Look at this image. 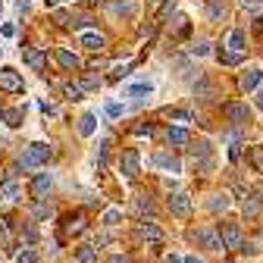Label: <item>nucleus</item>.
<instances>
[{"label": "nucleus", "mask_w": 263, "mask_h": 263, "mask_svg": "<svg viewBox=\"0 0 263 263\" xmlns=\"http://www.w3.org/2000/svg\"><path fill=\"white\" fill-rule=\"evenodd\" d=\"M245 57V31L241 28H232L226 38V50H219V63L226 66H238Z\"/></svg>", "instance_id": "1"}, {"label": "nucleus", "mask_w": 263, "mask_h": 263, "mask_svg": "<svg viewBox=\"0 0 263 263\" xmlns=\"http://www.w3.org/2000/svg\"><path fill=\"white\" fill-rule=\"evenodd\" d=\"M47 157H50V147L41 144V141H35V144H28V147L22 151L19 166H22V170H38V166H44V163H47Z\"/></svg>", "instance_id": "2"}, {"label": "nucleus", "mask_w": 263, "mask_h": 263, "mask_svg": "<svg viewBox=\"0 0 263 263\" xmlns=\"http://www.w3.org/2000/svg\"><path fill=\"white\" fill-rule=\"evenodd\" d=\"M219 238H222V248H229V251H245V235L235 222H222Z\"/></svg>", "instance_id": "3"}, {"label": "nucleus", "mask_w": 263, "mask_h": 263, "mask_svg": "<svg viewBox=\"0 0 263 263\" xmlns=\"http://www.w3.org/2000/svg\"><path fill=\"white\" fill-rule=\"evenodd\" d=\"M22 76L13 69V66H4L0 69V91H10V94H22Z\"/></svg>", "instance_id": "4"}, {"label": "nucleus", "mask_w": 263, "mask_h": 263, "mask_svg": "<svg viewBox=\"0 0 263 263\" xmlns=\"http://www.w3.org/2000/svg\"><path fill=\"white\" fill-rule=\"evenodd\" d=\"M222 113H226L229 122H235V125H248V122H251V110H248V104H238V101L226 104Z\"/></svg>", "instance_id": "5"}, {"label": "nucleus", "mask_w": 263, "mask_h": 263, "mask_svg": "<svg viewBox=\"0 0 263 263\" xmlns=\"http://www.w3.org/2000/svg\"><path fill=\"white\" fill-rule=\"evenodd\" d=\"M19 197V176L16 173H4V179H0V201H16Z\"/></svg>", "instance_id": "6"}, {"label": "nucleus", "mask_w": 263, "mask_h": 263, "mask_svg": "<svg viewBox=\"0 0 263 263\" xmlns=\"http://www.w3.org/2000/svg\"><path fill=\"white\" fill-rule=\"evenodd\" d=\"M138 166H141V157H138V151H135V147H128V151L122 154V160H119V170H122V176H125V179H135V176H138Z\"/></svg>", "instance_id": "7"}, {"label": "nucleus", "mask_w": 263, "mask_h": 263, "mask_svg": "<svg viewBox=\"0 0 263 263\" xmlns=\"http://www.w3.org/2000/svg\"><path fill=\"white\" fill-rule=\"evenodd\" d=\"M197 241H201L207 251H222V238H219V232H216V229H210V226L197 229Z\"/></svg>", "instance_id": "8"}, {"label": "nucleus", "mask_w": 263, "mask_h": 263, "mask_svg": "<svg viewBox=\"0 0 263 263\" xmlns=\"http://www.w3.org/2000/svg\"><path fill=\"white\" fill-rule=\"evenodd\" d=\"M170 213H173V216H188V213H191V197H188L185 191H176V194L170 197Z\"/></svg>", "instance_id": "9"}, {"label": "nucleus", "mask_w": 263, "mask_h": 263, "mask_svg": "<svg viewBox=\"0 0 263 263\" xmlns=\"http://www.w3.org/2000/svg\"><path fill=\"white\" fill-rule=\"evenodd\" d=\"M22 60H25L35 72H44V69H47V57H44V50H38V47H25V50H22Z\"/></svg>", "instance_id": "10"}, {"label": "nucleus", "mask_w": 263, "mask_h": 263, "mask_svg": "<svg viewBox=\"0 0 263 263\" xmlns=\"http://www.w3.org/2000/svg\"><path fill=\"white\" fill-rule=\"evenodd\" d=\"M50 185H53V176L50 173H38L35 179H31V197H38V201H41V197L50 191Z\"/></svg>", "instance_id": "11"}, {"label": "nucleus", "mask_w": 263, "mask_h": 263, "mask_svg": "<svg viewBox=\"0 0 263 263\" xmlns=\"http://www.w3.org/2000/svg\"><path fill=\"white\" fill-rule=\"evenodd\" d=\"M82 47L94 50V53H101L107 47V38L101 35V31H82Z\"/></svg>", "instance_id": "12"}, {"label": "nucleus", "mask_w": 263, "mask_h": 263, "mask_svg": "<svg viewBox=\"0 0 263 263\" xmlns=\"http://www.w3.org/2000/svg\"><path fill=\"white\" fill-rule=\"evenodd\" d=\"M154 166H160V170H166V173H182V163H179V157H173V154H157L154 157Z\"/></svg>", "instance_id": "13"}, {"label": "nucleus", "mask_w": 263, "mask_h": 263, "mask_svg": "<svg viewBox=\"0 0 263 263\" xmlns=\"http://www.w3.org/2000/svg\"><path fill=\"white\" fill-rule=\"evenodd\" d=\"M125 94H128V97H135L138 104H144L147 97L154 94V85H151V82H138V85H128V88H125Z\"/></svg>", "instance_id": "14"}, {"label": "nucleus", "mask_w": 263, "mask_h": 263, "mask_svg": "<svg viewBox=\"0 0 263 263\" xmlns=\"http://www.w3.org/2000/svg\"><path fill=\"white\" fill-rule=\"evenodd\" d=\"M260 79H263V69H245L241 79H238V85H241V91H254L260 85Z\"/></svg>", "instance_id": "15"}, {"label": "nucleus", "mask_w": 263, "mask_h": 263, "mask_svg": "<svg viewBox=\"0 0 263 263\" xmlns=\"http://www.w3.org/2000/svg\"><path fill=\"white\" fill-rule=\"evenodd\" d=\"M138 238H144V241H154V245H157V241L163 238V232H160L154 222H141V226H138Z\"/></svg>", "instance_id": "16"}, {"label": "nucleus", "mask_w": 263, "mask_h": 263, "mask_svg": "<svg viewBox=\"0 0 263 263\" xmlns=\"http://www.w3.org/2000/svg\"><path fill=\"white\" fill-rule=\"evenodd\" d=\"M57 60H60L63 69H82V60L76 53H69V50H57Z\"/></svg>", "instance_id": "17"}, {"label": "nucleus", "mask_w": 263, "mask_h": 263, "mask_svg": "<svg viewBox=\"0 0 263 263\" xmlns=\"http://www.w3.org/2000/svg\"><path fill=\"white\" fill-rule=\"evenodd\" d=\"M135 10H138L135 0H116L113 4V16H125L128 19V16H135Z\"/></svg>", "instance_id": "18"}, {"label": "nucleus", "mask_w": 263, "mask_h": 263, "mask_svg": "<svg viewBox=\"0 0 263 263\" xmlns=\"http://www.w3.org/2000/svg\"><path fill=\"white\" fill-rule=\"evenodd\" d=\"M79 232H85V216L82 213H76V216L66 219V235H79Z\"/></svg>", "instance_id": "19"}, {"label": "nucleus", "mask_w": 263, "mask_h": 263, "mask_svg": "<svg viewBox=\"0 0 263 263\" xmlns=\"http://www.w3.org/2000/svg\"><path fill=\"white\" fill-rule=\"evenodd\" d=\"M94 128H97V116L94 113H85L79 119V132H82V135H94Z\"/></svg>", "instance_id": "20"}, {"label": "nucleus", "mask_w": 263, "mask_h": 263, "mask_svg": "<svg viewBox=\"0 0 263 263\" xmlns=\"http://www.w3.org/2000/svg\"><path fill=\"white\" fill-rule=\"evenodd\" d=\"M76 257H79V263H94L97 260V245H82Z\"/></svg>", "instance_id": "21"}, {"label": "nucleus", "mask_w": 263, "mask_h": 263, "mask_svg": "<svg viewBox=\"0 0 263 263\" xmlns=\"http://www.w3.org/2000/svg\"><path fill=\"white\" fill-rule=\"evenodd\" d=\"M166 141L170 144H188V132L185 128H170L166 132Z\"/></svg>", "instance_id": "22"}, {"label": "nucleus", "mask_w": 263, "mask_h": 263, "mask_svg": "<svg viewBox=\"0 0 263 263\" xmlns=\"http://www.w3.org/2000/svg\"><path fill=\"white\" fill-rule=\"evenodd\" d=\"M207 207H210L213 213H219V210H229V194H213Z\"/></svg>", "instance_id": "23"}, {"label": "nucleus", "mask_w": 263, "mask_h": 263, "mask_svg": "<svg viewBox=\"0 0 263 263\" xmlns=\"http://www.w3.org/2000/svg\"><path fill=\"white\" fill-rule=\"evenodd\" d=\"M207 16H210L213 22H219V19L226 16V4H222V0H213V4L207 7Z\"/></svg>", "instance_id": "24"}, {"label": "nucleus", "mask_w": 263, "mask_h": 263, "mask_svg": "<svg viewBox=\"0 0 263 263\" xmlns=\"http://www.w3.org/2000/svg\"><path fill=\"white\" fill-rule=\"evenodd\" d=\"M4 122L10 128H19L22 125V110H4Z\"/></svg>", "instance_id": "25"}, {"label": "nucleus", "mask_w": 263, "mask_h": 263, "mask_svg": "<svg viewBox=\"0 0 263 263\" xmlns=\"http://www.w3.org/2000/svg\"><path fill=\"white\" fill-rule=\"evenodd\" d=\"M251 166L257 173H263V144L260 147H251Z\"/></svg>", "instance_id": "26"}, {"label": "nucleus", "mask_w": 263, "mask_h": 263, "mask_svg": "<svg viewBox=\"0 0 263 263\" xmlns=\"http://www.w3.org/2000/svg\"><path fill=\"white\" fill-rule=\"evenodd\" d=\"M188 28H191V25H188V19H185V16H179V19H176V25H173V35H176V38H185V35H188Z\"/></svg>", "instance_id": "27"}, {"label": "nucleus", "mask_w": 263, "mask_h": 263, "mask_svg": "<svg viewBox=\"0 0 263 263\" xmlns=\"http://www.w3.org/2000/svg\"><path fill=\"white\" fill-rule=\"evenodd\" d=\"M132 66H135V63H132V60H128V63H122V66H116V69L110 72V82H119L122 76H128V69H132Z\"/></svg>", "instance_id": "28"}, {"label": "nucleus", "mask_w": 263, "mask_h": 263, "mask_svg": "<svg viewBox=\"0 0 263 263\" xmlns=\"http://www.w3.org/2000/svg\"><path fill=\"white\" fill-rule=\"evenodd\" d=\"M122 219V210H116V207H110L107 213H104V226H116Z\"/></svg>", "instance_id": "29"}, {"label": "nucleus", "mask_w": 263, "mask_h": 263, "mask_svg": "<svg viewBox=\"0 0 263 263\" xmlns=\"http://www.w3.org/2000/svg\"><path fill=\"white\" fill-rule=\"evenodd\" d=\"M16 263H38V254L25 248V251H19V254H16Z\"/></svg>", "instance_id": "30"}, {"label": "nucleus", "mask_w": 263, "mask_h": 263, "mask_svg": "<svg viewBox=\"0 0 263 263\" xmlns=\"http://www.w3.org/2000/svg\"><path fill=\"white\" fill-rule=\"evenodd\" d=\"M104 113H107L110 119H119V116L125 113V107H122V104H107V107H104Z\"/></svg>", "instance_id": "31"}, {"label": "nucleus", "mask_w": 263, "mask_h": 263, "mask_svg": "<svg viewBox=\"0 0 263 263\" xmlns=\"http://www.w3.org/2000/svg\"><path fill=\"white\" fill-rule=\"evenodd\" d=\"M260 204H263V201H260V197L254 194V197H251V201H245V213H248V216H254V213L260 210Z\"/></svg>", "instance_id": "32"}, {"label": "nucleus", "mask_w": 263, "mask_h": 263, "mask_svg": "<svg viewBox=\"0 0 263 263\" xmlns=\"http://www.w3.org/2000/svg\"><path fill=\"white\" fill-rule=\"evenodd\" d=\"M173 10H176V0H166V4L160 7V13H157V22H163V19H166V16L173 13Z\"/></svg>", "instance_id": "33"}, {"label": "nucleus", "mask_w": 263, "mask_h": 263, "mask_svg": "<svg viewBox=\"0 0 263 263\" xmlns=\"http://www.w3.org/2000/svg\"><path fill=\"white\" fill-rule=\"evenodd\" d=\"M82 91H85L82 85H72V82H69V85H66V94H69V97H72V101H82Z\"/></svg>", "instance_id": "34"}, {"label": "nucleus", "mask_w": 263, "mask_h": 263, "mask_svg": "<svg viewBox=\"0 0 263 263\" xmlns=\"http://www.w3.org/2000/svg\"><path fill=\"white\" fill-rule=\"evenodd\" d=\"M191 50H194V57H207L210 53V41H197Z\"/></svg>", "instance_id": "35"}, {"label": "nucleus", "mask_w": 263, "mask_h": 263, "mask_svg": "<svg viewBox=\"0 0 263 263\" xmlns=\"http://www.w3.org/2000/svg\"><path fill=\"white\" fill-rule=\"evenodd\" d=\"M170 119H179V122H191V113H185V110H170Z\"/></svg>", "instance_id": "36"}, {"label": "nucleus", "mask_w": 263, "mask_h": 263, "mask_svg": "<svg viewBox=\"0 0 263 263\" xmlns=\"http://www.w3.org/2000/svg\"><path fill=\"white\" fill-rule=\"evenodd\" d=\"M101 85V79H94V76H82V88H97Z\"/></svg>", "instance_id": "37"}, {"label": "nucleus", "mask_w": 263, "mask_h": 263, "mask_svg": "<svg viewBox=\"0 0 263 263\" xmlns=\"http://www.w3.org/2000/svg\"><path fill=\"white\" fill-rule=\"evenodd\" d=\"M107 263H132V257H125V254H113Z\"/></svg>", "instance_id": "38"}, {"label": "nucleus", "mask_w": 263, "mask_h": 263, "mask_svg": "<svg viewBox=\"0 0 263 263\" xmlns=\"http://www.w3.org/2000/svg\"><path fill=\"white\" fill-rule=\"evenodd\" d=\"M229 157H232V160H238V157H241V144H238V141L229 147Z\"/></svg>", "instance_id": "39"}, {"label": "nucleus", "mask_w": 263, "mask_h": 263, "mask_svg": "<svg viewBox=\"0 0 263 263\" xmlns=\"http://www.w3.org/2000/svg\"><path fill=\"white\" fill-rule=\"evenodd\" d=\"M138 210H147V213L154 210V204H151V197H147V201H144V197H138Z\"/></svg>", "instance_id": "40"}, {"label": "nucleus", "mask_w": 263, "mask_h": 263, "mask_svg": "<svg viewBox=\"0 0 263 263\" xmlns=\"http://www.w3.org/2000/svg\"><path fill=\"white\" fill-rule=\"evenodd\" d=\"M35 213H38V219H47V216H50V207H44V204H41Z\"/></svg>", "instance_id": "41"}, {"label": "nucleus", "mask_w": 263, "mask_h": 263, "mask_svg": "<svg viewBox=\"0 0 263 263\" xmlns=\"http://www.w3.org/2000/svg\"><path fill=\"white\" fill-rule=\"evenodd\" d=\"M241 7L245 10H254V7H260V0H241Z\"/></svg>", "instance_id": "42"}, {"label": "nucleus", "mask_w": 263, "mask_h": 263, "mask_svg": "<svg viewBox=\"0 0 263 263\" xmlns=\"http://www.w3.org/2000/svg\"><path fill=\"white\" fill-rule=\"evenodd\" d=\"M151 132H154L151 125H138V128H135V135H151Z\"/></svg>", "instance_id": "43"}, {"label": "nucleus", "mask_w": 263, "mask_h": 263, "mask_svg": "<svg viewBox=\"0 0 263 263\" xmlns=\"http://www.w3.org/2000/svg\"><path fill=\"white\" fill-rule=\"evenodd\" d=\"M13 35H16V28H13V25L7 22V25H4V38H13Z\"/></svg>", "instance_id": "44"}, {"label": "nucleus", "mask_w": 263, "mask_h": 263, "mask_svg": "<svg viewBox=\"0 0 263 263\" xmlns=\"http://www.w3.org/2000/svg\"><path fill=\"white\" fill-rule=\"evenodd\" d=\"M257 107H260V110H263V88H260V91H257Z\"/></svg>", "instance_id": "45"}, {"label": "nucleus", "mask_w": 263, "mask_h": 263, "mask_svg": "<svg viewBox=\"0 0 263 263\" xmlns=\"http://www.w3.org/2000/svg\"><path fill=\"white\" fill-rule=\"evenodd\" d=\"M166 263H185V260H179L176 254H170V257H166Z\"/></svg>", "instance_id": "46"}, {"label": "nucleus", "mask_w": 263, "mask_h": 263, "mask_svg": "<svg viewBox=\"0 0 263 263\" xmlns=\"http://www.w3.org/2000/svg\"><path fill=\"white\" fill-rule=\"evenodd\" d=\"M185 263H204V260H197V257H188V260H185Z\"/></svg>", "instance_id": "47"}, {"label": "nucleus", "mask_w": 263, "mask_h": 263, "mask_svg": "<svg viewBox=\"0 0 263 263\" xmlns=\"http://www.w3.org/2000/svg\"><path fill=\"white\" fill-rule=\"evenodd\" d=\"M57 4H60V0H47V7H57Z\"/></svg>", "instance_id": "48"}]
</instances>
